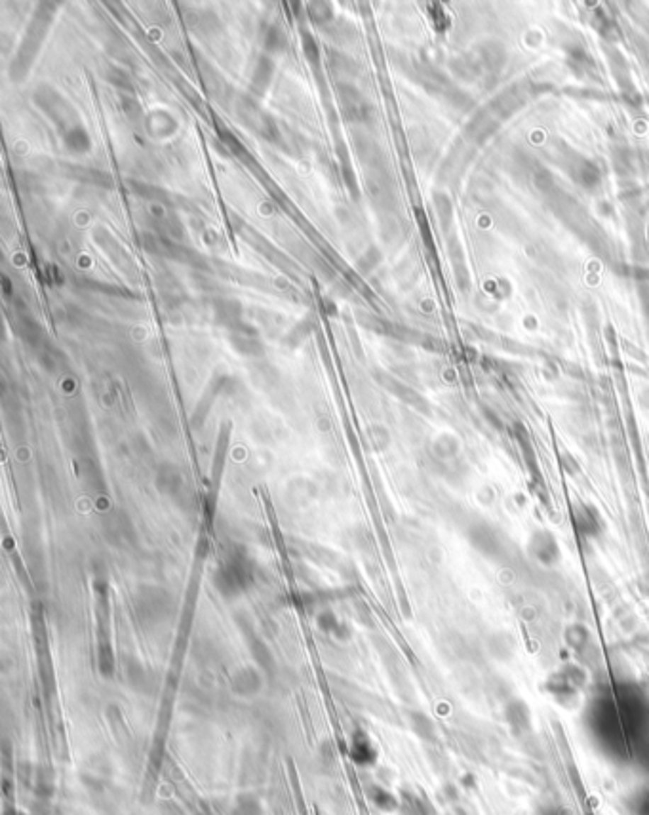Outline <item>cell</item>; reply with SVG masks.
<instances>
[{"label": "cell", "instance_id": "obj_1", "mask_svg": "<svg viewBox=\"0 0 649 815\" xmlns=\"http://www.w3.org/2000/svg\"><path fill=\"white\" fill-rule=\"evenodd\" d=\"M642 811L643 815H649V794L642 800Z\"/></svg>", "mask_w": 649, "mask_h": 815}]
</instances>
